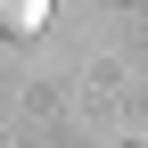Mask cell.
Segmentation results:
<instances>
[{"instance_id": "1", "label": "cell", "mask_w": 148, "mask_h": 148, "mask_svg": "<svg viewBox=\"0 0 148 148\" xmlns=\"http://www.w3.org/2000/svg\"><path fill=\"white\" fill-rule=\"evenodd\" d=\"M49 0H0V33H41Z\"/></svg>"}]
</instances>
